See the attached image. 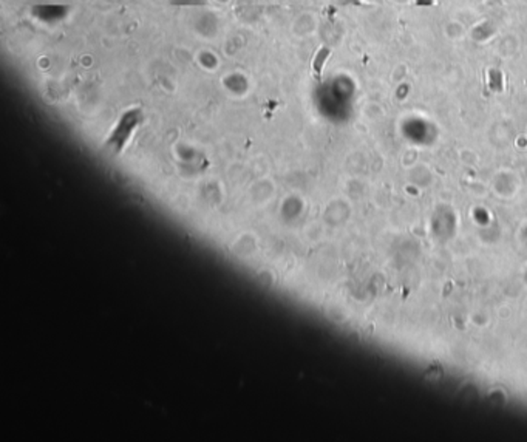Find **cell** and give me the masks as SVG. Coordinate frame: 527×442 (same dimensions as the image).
Here are the masks:
<instances>
[{
    "mask_svg": "<svg viewBox=\"0 0 527 442\" xmlns=\"http://www.w3.org/2000/svg\"><path fill=\"white\" fill-rule=\"evenodd\" d=\"M330 48H322L317 56H315V59L312 62V70H314V76L320 79V74H322V70H323V65L328 59V56H330Z\"/></svg>",
    "mask_w": 527,
    "mask_h": 442,
    "instance_id": "1",
    "label": "cell"
}]
</instances>
